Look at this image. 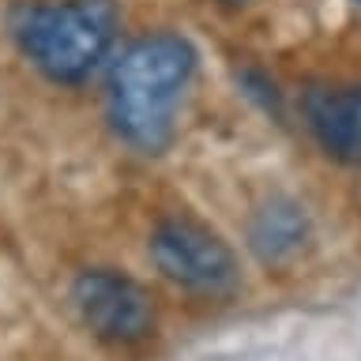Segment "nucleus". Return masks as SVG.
Returning <instances> with one entry per match:
<instances>
[{
  "label": "nucleus",
  "mask_w": 361,
  "mask_h": 361,
  "mask_svg": "<svg viewBox=\"0 0 361 361\" xmlns=\"http://www.w3.org/2000/svg\"><path fill=\"white\" fill-rule=\"evenodd\" d=\"M192 72L196 49L185 34L154 30L128 42L113 61L106 87L113 132L135 151L158 154L173 140V117Z\"/></svg>",
  "instance_id": "1"
},
{
  "label": "nucleus",
  "mask_w": 361,
  "mask_h": 361,
  "mask_svg": "<svg viewBox=\"0 0 361 361\" xmlns=\"http://www.w3.org/2000/svg\"><path fill=\"white\" fill-rule=\"evenodd\" d=\"M121 27L117 0L30 4L16 23L19 49L53 83H83L106 61Z\"/></svg>",
  "instance_id": "2"
},
{
  "label": "nucleus",
  "mask_w": 361,
  "mask_h": 361,
  "mask_svg": "<svg viewBox=\"0 0 361 361\" xmlns=\"http://www.w3.org/2000/svg\"><path fill=\"white\" fill-rule=\"evenodd\" d=\"M154 267L192 293H226L237 282V256L196 219H162L147 241Z\"/></svg>",
  "instance_id": "3"
},
{
  "label": "nucleus",
  "mask_w": 361,
  "mask_h": 361,
  "mask_svg": "<svg viewBox=\"0 0 361 361\" xmlns=\"http://www.w3.org/2000/svg\"><path fill=\"white\" fill-rule=\"evenodd\" d=\"M72 301L87 331L102 343L132 346L154 331V298L113 267H87L72 286Z\"/></svg>",
  "instance_id": "4"
},
{
  "label": "nucleus",
  "mask_w": 361,
  "mask_h": 361,
  "mask_svg": "<svg viewBox=\"0 0 361 361\" xmlns=\"http://www.w3.org/2000/svg\"><path fill=\"white\" fill-rule=\"evenodd\" d=\"M305 117L327 158L346 166L361 162V83L309 90Z\"/></svg>",
  "instance_id": "5"
},
{
  "label": "nucleus",
  "mask_w": 361,
  "mask_h": 361,
  "mask_svg": "<svg viewBox=\"0 0 361 361\" xmlns=\"http://www.w3.org/2000/svg\"><path fill=\"white\" fill-rule=\"evenodd\" d=\"M305 233H309V222H305V211L293 200H271L267 207L252 214V226H248V241H252L256 256L267 259V264L298 252Z\"/></svg>",
  "instance_id": "6"
},
{
  "label": "nucleus",
  "mask_w": 361,
  "mask_h": 361,
  "mask_svg": "<svg viewBox=\"0 0 361 361\" xmlns=\"http://www.w3.org/2000/svg\"><path fill=\"white\" fill-rule=\"evenodd\" d=\"M219 4H226V8H237V4H245V0H219Z\"/></svg>",
  "instance_id": "7"
},
{
  "label": "nucleus",
  "mask_w": 361,
  "mask_h": 361,
  "mask_svg": "<svg viewBox=\"0 0 361 361\" xmlns=\"http://www.w3.org/2000/svg\"><path fill=\"white\" fill-rule=\"evenodd\" d=\"M357 4H361V0H357Z\"/></svg>",
  "instance_id": "8"
}]
</instances>
